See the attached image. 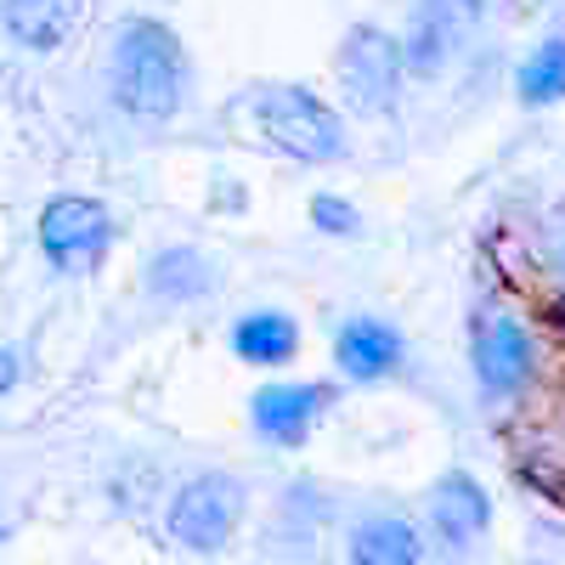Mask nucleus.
<instances>
[{"instance_id":"nucleus-1","label":"nucleus","mask_w":565,"mask_h":565,"mask_svg":"<svg viewBox=\"0 0 565 565\" xmlns=\"http://www.w3.org/2000/svg\"><path fill=\"white\" fill-rule=\"evenodd\" d=\"M181 40L159 18H130L114 34V103L136 119H170L181 108Z\"/></svg>"},{"instance_id":"nucleus-2","label":"nucleus","mask_w":565,"mask_h":565,"mask_svg":"<svg viewBox=\"0 0 565 565\" xmlns=\"http://www.w3.org/2000/svg\"><path fill=\"white\" fill-rule=\"evenodd\" d=\"M255 125L277 153H289L300 164H334L345 153V125L322 97L300 85H271L255 97Z\"/></svg>"},{"instance_id":"nucleus-3","label":"nucleus","mask_w":565,"mask_h":565,"mask_svg":"<svg viewBox=\"0 0 565 565\" xmlns=\"http://www.w3.org/2000/svg\"><path fill=\"white\" fill-rule=\"evenodd\" d=\"M108 244H114V221L97 199H52L40 210V249L57 271L68 277H85L108 260Z\"/></svg>"},{"instance_id":"nucleus-4","label":"nucleus","mask_w":565,"mask_h":565,"mask_svg":"<svg viewBox=\"0 0 565 565\" xmlns=\"http://www.w3.org/2000/svg\"><path fill=\"white\" fill-rule=\"evenodd\" d=\"M244 521V487L238 481H226V476H199V481H186L170 509H164V526L181 548H193V554H215L232 532H238Z\"/></svg>"},{"instance_id":"nucleus-5","label":"nucleus","mask_w":565,"mask_h":565,"mask_svg":"<svg viewBox=\"0 0 565 565\" xmlns=\"http://www.w3.org/2000/svg\"><path fill=\"white\" fill-rule=\"evenodd\" d=\"M402 74H407V52L385 34V29H356L345 45H340V79L351 90V103L380 114L396 103L402 90Z\"/></svg>"},{"instance_id":"nucleus-6","label":"nucleus","mask_w":565,"mask_h":565,"mask_svg":"<svg viewBox=\"0 0 565 565\" xmlns=\"http://www.w3.org/2000/svg\"><path fill=\"white\" fill-rule=\"evenodd\" d=\"M532 340L521 322L509 317H487L476 328V373H481V391L487 396H514L532 380Z\"/></svg>"},{"instance_id":"nucleus-7","label":"nucleus","mask_w":565,"mask_h":565,"mask_svg":"<svg viewBox=\"0 0 565 565\" xmlns=\"http://www.w3.org/2000/svg\"><path fill=\"white\" fill-rule=\"evenodd\" d=\"M481 18V0H418V18H413V34H407V63L413 68H441L458 45L469 40Z\"/></svg>"},{"instance_id":"nucleus-8","label":"nucleus","mask_w":565,"mask_h":565,"mask_svg":"<svg viewBox=\"0 0 565 565\" xmlns=\"http://www.w3.org/2000/svg\"><path fill=\"white\" fill-rule=\"evenodd\" d=\"M328 402H334L328 385H266L255 396V430L277 447H300Z\"/></svg>"},{"instance_id":"nucleus-9","label":"nucleus","mask_w":565,"mask_h":565,"mask_svg":"<svg viewBox=\"0 0 565 565\" xmlns=\"http://www.w3.org/2000/svg\"><path fill=\"white\" fill-rule=\"evenodd\" d=\"M334 362H340L345 380H362V385L385 380V373L402 362V334L380 317H351L340 328V340H334Z\"/></svg>"},{"instance_id":"nucleus-10","label":"nucleus","mask_w":565,"mask_h":565,"mask_svg":"<svg viewBox=\"0 0 565 565\" xmlns=\"http://www.w3.org/2000/svg\"><path fill=\"white\" fill-rule=\"evenodd\" d=\"M430 521H436V532L447 537V543H476V537H487V526H492V498L481 492V481L476 476H447L441 487H436V498H430Z\"/></svg>"},{"instance_id":"nucleus-11","label":"nucleus","mask_w":565,"mask_h":565,"mask_svg":"<svg viewBox=\"0 0 565 565\" xmlns=\"http://www.w3.org/2000/svg\"><path fill=\"white\" fill-rule=\"evenodd\" d=\"M0 18L23 52H57L79 23V0H0Z\"/></svg>"},{"instance_id":"nucleus-12","label":"nucleus","mask_w":565,"mask_h":565,"mask_svg":"<svg viewBox=\"0 0 565 565\" xmlns=\"http://www.w3.org/2000/svg\"><path fill=\"white\" fill-rule=\"evenodd\" d=\"M232 351H238L244 362H255V367H282L300 351V328L282 311H249V317H238V328H232Z\"/></svg>"},{"instance_id":"nucleus-13","label":"nucleus","mask_w":565,"mask_h":565,"mask_svg":"<svg viewBox=\"0 0 565 565\" xmlns=\"http://www.w3.org/2000/svg\"><path fill=\"white\" fill-rule=\"evenodd\" d=\"M351 559H367V565H413L418 559V537L407 521H373L351 537Z\"/></svg>"},{"instance_id":"nucleus-14","label":"nucleus","mask_w":565,"mask_h":565,"mask_svg":"<svg viewBox=\"0 0 565 565\" xmlns=\"http://www.w3.org/2000/svg\"><path fill=\"white\" fill-rule=\"evenodd\" d=\"M521 103L526 108L565 103V40H548L537 57H526V68H521Z\"/></svg>"},{"instance_id":"nucleus-15","label":"nucleus","mask_w":565,"mask_h":565,"mask_svg":"<svg viewBox=\"0 0 565 565\" xmlns=\"http://www.w3.org/2000/svg\"><path fill=\"white\" fill-rule=\"evenodd\" d=\"M148 282H153L159 295H170V300H175V295L193 300V295L210 289V271H204V260H199L193 249H164V255L153 260V277H148Z\"/></svg>"},{"instance_id":"nucleus-16","label":"nucleus","mask_w":565,"mask_h":565,"mask_svg":"<svg viewBox=\"0 0 565 565\" xmlns=\"http://www.w3.org/2000/svg\"><path fill=\"white\" fill-rule=\"evenodd\" d=\"M311 221H317L322 232H334V238H351V232L362 226L356 210H351L345 199H334V193H317V199H311Z\"/></svg>"},{"instance_id":"nucleus-17","label":"nucleus","mask_w":565,"mask_h":565,"mask_svg":"<svg viewBox=\"0 0 565 565\" xmlns=\"http://www.w3.org/2000/svg\"><path fill=\"white\" fill-rule=\"evenodd\" d=\"M18 373H23V367H18V351H12V345H0V396L18 385Z\"/></svg>"},{"instance_id":"nucleus-18","label":"nucleus","mask_w":565,"mask_h":565,"mask_svg":"<svg viewBox=\"0 0 565 565\" xmlns=\"http://www.w3.org/2000/svg\"><path fill=\"white\" fill-rule=\"evenodd\" d=\"M0 537H7V514H0Z\"/></svg>"}]
</instances>
